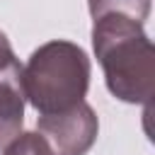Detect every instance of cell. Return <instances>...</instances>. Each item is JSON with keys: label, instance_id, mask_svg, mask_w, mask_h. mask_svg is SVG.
Instances as JSON below:
<instances>
[{"label": "cell", "instance_id": "6da1fadb", "mask_svg": "<svg viewBox=\"0 0 155 155\" xmlns=\"http://www.w3.org/2000/svg\"><path fill=\"white\" fill-rule=\"evenodd\" d=\"M92 44L109 92L131 104H150L155 90V48L143 24L124 15L97 17Z\"/></svg>", "mask_w": 155, "mask_h": 155}, {"label": "cell", "instance_id": "7a4b0ae2", "mask_svg": "<svg viewBox=\"0 0 155 155\" xmlns=\"http://www.w3.org/2000/svg\"><path fill=\"white\" fill-rule=\"evenodd\" d=\"M90 87V58L73 41L39 46L22 68L24 99L41 114H58L82 102Z\"/></svg>", "mask_w": 155, "mask_h": 155}, {"label": "cell", "instance_id": "3957f363", "mask_svg": "<svg viewBox=\"0 0 155 155\" xmlns=\"http://www.w3.org/2000/svg\"><path fill=\"white\" fill-rule=\"evenodd\" d=\"M97 131V116L85 102L58 114L39 116L36 121V133L41 136L51 155H85L92 148Z\"/></svg>", "mask_w": 155, "mask_h": 155}, {"label": "cell", "instance_id": "277c9868", "mask_svg": "<svg viewBox=\"0 0 155 155\" xmlns=\"http://www.w3.org/2000/svg\"><path fill=\"white\" fill-rule=\"evenodd\" d=\"M24 121V90L22 65L15 63L0 73V150L7 148L22 131Z\"/></svg>", "mask_w": 155, "mask_h": 155}, {"label": "cell", "instance_id": "5b68a950", "mask_svg": "<svg viewBox=\"0 0 155 155\" xmlns=\"http://www.w3.org/2000/svg\"><path fill=\"white\" fill-rule=\"evenodd\" d=\"M148 12H150V0H90L92 19L104 17V15H124L143 24Z\"/></svg>", "mask_w": 155, "mask_h": 155}, {"label": "cell", "instance_id": "8992f818", "mask_svg": "<svg viewBox=\"0 0 155 155\" xmlns=\"http://www.w3.org/2000/svg\"><path fill=\"white\" fill-rule=\"evenodd\" d=\"M2 155H51L39 133H19Z\"/></svg>", "mask_w": 155, "mask_h": 155}, {"label": "cell", "instance_id": "52a82bcc", "mask_svg": "<svg viewBox=\"0 0 155 155\" xmlns=\"http://www.w3.org/2000/svg\"><path fill=\"white\" fill-rule=\"evenodd\" d=\"M15 63H19V61L15 58V51H12L10 41H7V36L0 31V73H5L7 68H12Z\"/></svg>", "mask_w": 155, "mask_h": 155}]
</instances>
